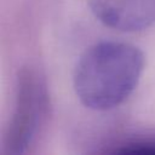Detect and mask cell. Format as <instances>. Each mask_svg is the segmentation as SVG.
Segmentation results:
<instances>
[{"instance_id":"6da1fadb","label":"cell","mask_w":155,"mask_h":155,"mask_svg":"<svg viewBox=\"0 0 155 155\" xmlns=\"http://www.w3.org/2000/svg\"><path fill=\"white\" fill-rule=\"evenodd\" d=\"M143 69L144 54L138 47L103 41L80 56L74 70V90L86 108L113 109L134 91Z\"/></svg>"},{"instance_id":"7a4b0ae2","label":"cell","mask_w":155,"mask_h":155,"mask_svg":"<svg viewBox=\"0 0 155 155\" xmlns=\"http://www.w3.org/2000/svg\"><path fill=\"white\" fill-rule=\"evenodd\" d=\"M17 80L16 107L5 142V147L11 154H21L28 148L47 105L45 85L34 70L22 69Z\"/></svg>"},{"instance_id":"3957f363","label":"cell","mask_w":155,"mask_h":155,"mask_svg":"<svg viewBox=\"0 0 155 155\" xmlns=\"http://www.w3.org/2000/svg\"><path fill=\"white\" fill-rule=\"evenodd\" d=\"M94 17L120 31H139L155 23V0H88Z\"/></svg>"},{"instance_id":"277c9868","label":"cell","mask_w":155,"mask_h":155,"mask_svg":"<svg viewBox=\"0 0 155 155\" xmlns=\"http://www.w3.org/2000/svg\"><path fill=\"white\" fill-rule=\"evenodd\" d=\"M119 153L126 154H155V142H138L124 147Z\"/></svg>"}]
</instances>
